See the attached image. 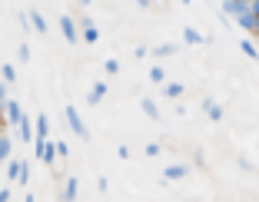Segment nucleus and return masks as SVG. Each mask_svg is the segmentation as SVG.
<instances>
[{
  "label": "nucleus",
  "mask_w": 259,
  "mask_h": 202,
  "mask_svg": "<svg viewBox=\"0 0 259 202\" xmlns=\"http://www.w3.org/2000/svg\"><path fill=\"white\" fill-rule=\"evenodd\" d=\"M7 179H10V182H27V179H30V169H27V163H20V159H10V163H7Z\"/></svg>",
  "instance_id": "1"
},
{
  "label": "nucleus",
  "mask_w": 259,
  "mask_h": 202,
  "mask_svg": "<svg viewBox=\"0 0 259 202\" xmlns=\"http://www.w3.org/2000/svg\"><path fill=\"white\" fill-rule=\"evenodd\" d=\"M236 20H239V27H243L246 33H252V37L259 33V14H252V10H243V14H236Z\"/></svg>",
  "instance_id": "2"
},
{
  "label": "nucleus",
  "mask_w": 259,
  "mask_h": 202,
  "mask_svg": "<svg viewBox=\"0 0 259 202\" xmlns=\"http://www.w3.org/2000/svg\"><path fill=\"white\" fill-rule=\"evenodd\" d=\"M67 123H70V129H73L80 139H90V133H87V126H83V120H80V113L73 110V106H67Z\"/></svg>",
  "instance_id": "3"
},
{
  "label": "nucleus",
  "mask_w": 259,
  "mask_h": 202,
  "mask_svg": "<svg viewBox=\"0 0 259 202\" xmlns=\"http://www.w3.org/2000/svg\"><path fill=\"white\" fill-rule=\"evenodd\" d=\"M60 30H63V37H67V43H76V40H80V30H76L73 17H67V14L60 17Z\"/></svg>",
  "instance_id": "4"
},
{
  "label": "nucleus",
  "mask_w": 259,
  "mask_h": 202,
  "mask_svg": "<svg viewBox=\"0 0 259 202\" xmlns=\"http://www.w3.org/2000/svg\"><path fill=\"white\" fill-rule=\"evenodd\" d=\"M23 120V110H20V103H14V99H7V106H4V123H20Z\"/></svg>",
  "instance_id": "5"
},
{
  "label": "nucleus",
  "mask_w": 259,
  "mask_h": 202,
  "mask_svg": "<svg viewBox=\"0 0 259 202\" xmlns=\"http://www.w3.org/2000/svg\"><path fill=\"white\" fill-rule=\"evenodd\" d=\"M47 133H50V120H47L44 113L37 116V123H33V142H44Z\"/></svg>",
  "instance_id": "6"
},
{
  "label": "nucleus",
  "mask_w": 259,
  "mask_h": 202,
  "mask_svg": "<svg viewBox=\"0 0 259 202\" xmlns=\"http://www.w3.org/2000/svg\"><path fill=\"white\" fill-rule=\"evenodd\" d=\"M203 110L209 113V120H213V123H220V120H223V106L216 103L213 96H206V99H203Z\"/></svg>",
  "instance_id": "7"
},
{
  "label": "nucleus",
  "mask_w": 259,
  "mask_h": 202,
  "mask_svg": "<svg viewBox=\"0 0 259 202\" xmlns=\"http://www.w3.org/2000/svg\"><path fill=\"white\" fill-rule=\"evenodd\" d=\"M186 172H190L186 166H180V163H176V166H166V169H163V179H169V182H173V179H183Z\"/></svg>",
  "instance_id": "8"
},
{
  "label": "nucleus",
  "mask_w": 259,
  "mask_h": 202,
  "mask_svg": "<svg viewBox=\"0 0 259 202\" xmlns=\"http://www.w3.org/2000/svg\"><path fill=\"white\" fill-rule=\"evenodd\" d=\"M80 27H83V40H87V43H97V40H100V30L93 27L90 20H87V17L80 20Z\"/></svg>",
  "instance_id": "9"
},
{
  "label": "nucleus",
  "mask_w": 259,
  "mask_h": 202,
  "mask_svg": "<svg viewBox=\"0 0 259 202\" xmlns=\"http://www.w3.org/2000/svg\"><path fill=\"white\" fill-rule=\"evenodd\" d=\"M17 129H20V139H23V142H33V123L27 120V116L17 123Z\"/></svg>",
  "instance_id": "10"
},
{
  "label": "nucleus",
  "mask_w": 259,
  "mask_h": 202,
  "mask_svg": "<svg viewBox=\"0 0 259 202\" xmlns=\"http://www.w3.org/2000/svg\"><path fill=\"white\" fill-rule=\"evenodd\" d=\"M163 96L180 99V96H183V83H163Z\"/></svg>",
  "instance_id": "11"
},
{
  "label": "nucleus",
  "mask_w": 259,
  "mask_h": 202,
  "mask_svg": "<svg viewBox=\"0 0 259 202\" xmlns=\"http://www.w3.org/2000/svg\"><path fill=\"white\" fill-rule=\"evenodd\" d=\"M103 96H107V83H93L90 96H87V99H90V106H93V103H100V99H103Z\"/></svg>",
  "instance_id": "12"
},
{
  "label": "nucleus",
  "mask_w": 259,
  "mask_h": 202,
  "mask_svg": "<svg viewBox=\"0 0 259 202\" xmlns=\"http://www.w3.org/2000/svg\"><path fill=\"white\" fill-rule=\"evenodd\" d=\"M183 40H186V43H193V46H196V43H203V33H199L196 27H183Z\"/></svg>",
  "instance_id": "13"
},
{
  "label": "nucleus",
  "mask_w": 259,
  "mask_h": 202,
  "mask_svg": "<svg viewBox=\"0 0 259 202\" xmlns=\"http://www.w3.org/2000/svg\"><path fill=\"white\" fill-rule=\"evenodd\" d=\"M76 189H80V182H76V179H67V186H63V202H73L76 199Z\"/></svg>",
  "instance_id": "14"
},
{
  "label": "nucleus",
  "mask_w": 259,
  "mask_h": 202,
  "mask_svg": "<svg viewBox=\"0 0 259 202\" xmlns=\"http://www.w3.org/2000/svg\"><path fill=\"white\" fill-rule=\"evenodd\" d=\"M7 159H10V139L0 133V163H7Z\"/></svg>",
  "instance_id": "15"
},
{
  "label": "nucleus",
  "mask_w": 259,
  "mask_h": 202,
  "mask_svg": "<svg viewBox=\"0 0 259 202\" xmlns=\"http://www.w3.org/2000/svg\"><path fill=\"white\" fill-rule=\"evenodd\" d=\"M30 23H33V30H37V33H47V20H44V17L37 14V10L30 14Z\"/></svg>",
  "instance_id": "16"
},
{
  "label": "nucleus",
  "mask_w": 259,
  "mask_h": 202,
  "mask_svg": "<svg viewBox=\"0 0 259 202\" xmlns=\"http://www.w3.org/2000/svg\"><path fill=\"white\" fill-rule=\"evenodd\" d=\"M143 113L150 116V120H160V110H156V103H153V99H143Z\"/></svg>",
  "instance_id": "17"
},
{
  "label": "nucleus",
  "mask_w": 259,
  "mask_h": 202,
  "mask_svg": "<svg viewBox=\"0 0 259 202\" xmlns=\"http://www.w3.org/2000/svg\"><path fill=\"white\" fill-rule=\"evenodd\" d=\"M0 76H4V83H7V86H10V83L17 80V70H14V67H7V63H4V67H0Z\"/></svg>",
  "instance_id": "18"
},
{
  "label": "nucleus",
  "mask_w": 259,
  "mask_h": 202,
  "mask_svg": "<svg viewBox=\"0 0 259 202\" xmlns=\"http://www.w3.org/2000/svg\"><path fill=\"white\" fill-rule=\"evenodd\" d=\"M243 53H246V57H252V60H259V50H256L252 40H243Z\"/></svg>",
  "instance_id": "19"
},
{
  "label": "nucleus",
  "mask_w": 259,
  "mask_h": 202,
  "mask_svg": "<svg viewBox=\"0 0 259 202\" xmlns=\"http://www.w3.org/2000/svg\"><path fill=\"white\" fill-rule=\"evenodd\" d=\"M150 80H153V83H166V73H163V67H153V70H150Z\"/></svg>",
  "instance_id": "20"
},
{
  "label": "nucleus",
  "mask_w": 259,
  "mask_h": 202,
  "mask_svg": "<svg viewBox=\"0 0 259 202\" xmlns=\"http://www.w3.org/2000/svg\"><path fill=\"white\" fill-rule=\"evenodd\" d=\"M4 106H7V83H0V116H4Z\"/></svg>",
  "instance_id": "21"
},
{
  "label": "nucleus",
  "mask_w": 259,
  "mask_h": 202,
  "mask_svg": "<svg viewBox=\"0 0 259 202\" xmlns=\"http://www.w3.org/2000/svg\"><path fill=\"white\" fill-rule=\"evenodd\" d=\"M153 53H156V57H169V53H173V46H169V43H160Z\"/></svg>",
  "instance_id": "22"
},
{
  "label": "nucleus",
  "mask_w": 259,
  "mask_h": 202,
  "mask_svg": "<svg viewBox=\"0 0 259 202\" xmlns=\"http://www.w3.org/2000/svg\"><path fill=\"white\" fill-rule=\"evenodd\" d=\"M160 149H163L160 142H150V146H146V156H160Z\"/></svg>",
  "instance_id": "23"
},
{
  "label": "nucleus",
  "mask_w": 259,
  "mask_h": 202,
  "mask_svg": "<svg viewBox=\"0 0 259 202\" xmlns=\"http://www.w3.org/2000/svg\"><path fill=\"white\" fill-rule=\"evenodd\" d=\"M107 73H110V76L120 73V63H116V60H107Z\"/></svg>",
  "instance_id": "24"
},
{
  "label": "nucleus",
  "mask_w": 259,
  "mask_h": 202,
  "mask_svg": "<svg viewBox=\"0 0 259 202\" xmlns=\"http://www.w3.org/2000/svg\"><path fill=\"white\" fill-rule=\"evenodd\" d=\"M57 156H70V146H67V142H57Z\"/></svg>",
  "instance_id": "25"
},
{
  "label": "nucleus",
  "mask_w": 259,
  "mask_h": 202,
  "mask_svg": "<svg viewBox=\"0 0 259 202\" xmlns=\"http://www.w3.org/2000/svg\"><path fill=\"white\" fill-rule=\"evenodd\" d=\"M0 202H10V189H0Z\"/></svg>",
  "instance_id": "26"
},
{
  "label": "nucleus",
  "mask_w": 259,
  "mask_h": 202,
  "mask_svg": "<svg viewBox=\"0 0 259 202\" xmlns=\"http://www.w3.org/2000/svg\"><path fill=\"white\" fill-rule=\"evenodd\" d=\"M137 4H140V7H150V4H153V0H137Z\"/></svg>",
  "instance_id": "27"
},
{
  "label": "nucleus",
  "mask_w": 259,
  "mask_h": 202,
  "mask_svg": "<svg viewBox=\"0 0 259 202\" xmlns=\"http://www.w3.org/2000/svg\"><path fill=\"white\" fill-rule=\"evenodd\" d=\"M180 4H183V7H190V4H193V0H180Z\"/></svg>",
  "instance_id": "28"
}]
</instances>
